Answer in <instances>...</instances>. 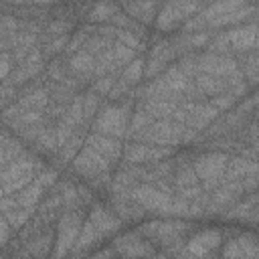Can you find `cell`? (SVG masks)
Masks as SVG:
<instances>
[{
	"mask_svg": "<svg viewBox=\"0 0 259 259\" xmlns=\"http://www.w3.org/2000/svg\"><path fill=\"white\" fill-rule=\"evenodd\" d=\"M81 227H83V219L77 210H65L61 214L57 227V239L53 245V259H63L75 249L77 239L81 235Z\"/></svg>",
	"mask_w": 259,
	"mask_h": 259,
	"instance_id": "obj_8",
	"label": "cell"
},
{
	"mask_svg": "<svg viewBox=\"0 0 259 259\" xmlns=\"http://www.w3.org/2000/svg\"><path fill=\"white\" fill-rule=\"evenodd\" d=\"M97 105H99V95L95 91H89V93L83 95V115H85V121L91 119L97 113Z\"/></svg>",
	"mask_w": 259,
	"mask_h": 259,
	"instance_id": "obj_32",
	"label": "cell"
},
{
	"mask_svg": "<svg viewBox=\"0 0 259 259\" xmlns=\"http://www.w3.org/2000/svg\"><path fill=\"white\" fill-rule=\"evenodd\" d=\"M176 49L172 38L170 40H160L156 42L150 53H148V61H146V77H156L162 75V71H166V65L176 57Z\"/></svg>",
	"mask_w": 259,
	"mask_h": 259,
	"instance_id": "obj_16",
	"label": "cell"
},
{
	"mask_svg": "<svg viewBox=\"0 0 259 259\" xmlns=\"http://www.w3.org/2000/svg\"><path fill=\"white\" fill-rule=\"evenodd\" d=\"M42 170V162L36 156L24 152L18 160L2 168V196H14L26 188Z\"/></svg>",
	"mask_w": 259,
	"mask_h": 259,
	"instance_id": "obj_1",
	"label": "cell"
},
{
	"mask_svg": "<svg viewBox=\"0 0 259 259\" xmlns=\"http://www.w3.org/2000/svg\"><path fill=\"white\" fill-rule=\"evenodd\" d=\"M53 233L51 231H42L38 233L36 237H32V241L26 245V253L32 257V259H45L51 251V245H55L53 241Z\"/></svg>",
	"mask_w": 259,
	"mask_h": 259,
	"instance_id": "obj_25",
	"label": "cell"
},
{
	"mask_svg": "<svg viewBox=\"0 0 259 259\" xmlns=\"http://www.w3.org/2000/svg\"><path fill=\"white\" fill-rule=\"evenodd\" d=\"M174 184L178 190H186L192 186H198V176L194 172V166L190 162H180L176 166V174H174Z\"/></svg>",
	"mask_w": 259,
	"mask_h": 259,
	"instance_id": "obj_26",
	"label": "cell"
},
{
	"mask_svg": "<svg viewBox=\"0 0 259 259\" xmlns=\"http://www.w3.org/2000/svg\"><path fill=\"white\" fill-rule=\"evenodd\" d=\"M160 6L162 4L158 2H125L121 4V10L130 14L138 24H150L158 16Z\"/></svg>",
	"mask_w": 259,
	"mask_h": 259,
	"instance_id": "obj_23",
	"label": "cell"
},
{
	"mask_svg": "<svg viewBox=\"0 0 259 259\" xmlns=\"http://www.w3.org/2000/svg\"><path fill=\"white\" fill-rule=\"evenodd\" d=\"M146 75V67H144V59L142 57H136L123 71H121V75H119V81L115 83V87H113V91H111V95L115 97V95H119L121 91H125L127 87H132V85H136L142 77Z\"/></svg>",
	"mask_w": 259,
	"mask_h": 259,
	"instance_id": "obj_24",
	"label": "cell"
},
{
	"mask_svg": "<svg viewBox=\"0 0 259 259\" xmlns=\"http://www.w3.org/2000/svg\"><path fill=\"white\" fill-rule=\"evenodd\" d=\"M55 178H57V170H53V168L47 170V168H45L26 188H22L20 192H16L14 196H2V200H6L8 204H12V206H16V208L34 210L36 204L42 200L47 188L55 182Z\"/></svg>",
	"mask_w": 259,
	"mask_h": 259,
	"instance_id": "obj_9",
	"label": "cell"
},
{
	"mask_svg": "<svg viewBox=\"0 0 259 259\" xmlns=\"http://www.w3.org/2000/svg\"><path fill=\"white\" fill-rule=\"evenodd\" d=\"M229 160L231 158L227 156V152H221V150L198 154L192 160L194 172L198 176V182H202V190L204 192H212L223 184V176H225Z\"/></svg>",
	"mask_w": 259,
	"mask_h": 259,
	"instance_id": "obj_5",
	"label": "cell"
},
{
	"mask_svg": "<svg viewBox=\"0 0 259 259\" xmlns=\"http://www.w3.org/2000/svg\"><path fill=\"white\" fill-rule=\"evenodd\" d=\"M243 77H245V81H249L251 85H255V83H259V51H255V53H249L247 57H243Z\"/></svg>",
	"mask_w": 259,
	"mask_h": 259,
	"instance_id": "obj_31",
	"label": "cell"
},
{
	"mask_svg": "<svg viewBox=\"0 0 259 259\" xmlns=\"http://www.w3.org/2000/svg\"><path fill=\"white\" fill-rule=\"evenodd\" d=\"M42 63H45V55H42L40 45H38L28 57H24L18 65H14L10 77H8L4 83H10V85H14V87L20 85V83H26L28 79L36 77V75L42 71Z\"/></svg>",
	"mask_w": 259,
	"mask_h": 259,
	"instance_id": "obj_14",
	"label": "cell"
},
{
	"mask_svg": "<svg viewBox=\"0 0 259 259\" xmlns=\"http://www.w3.org/2000/svg\"><path fill=\"white\" fill-rule=\"evenodd\" d=\"M22 154H24V150H22L20 142L16 138H10L4 132V136H2V168L8 166V164H12L14 160H18Z\"/></svg>",
	"mask_w": 259,
	"mask_h": 259,
	"instance_id": "obj_29",
	"label": "cell"
},
{
	"mask_svg": "<svg viewBox=\"0 0 259 259\" xmlns=\"http://www.w3.org/2000/svg\"><path fill=\"white\" fill-rule=\"evenodd\" d=\"M196 132L186 130L182 123L174 121V119H154L140 136H136L138 142L144 144H152V146H176L180 142H186L190 138H194Z\"/></svg>",
	"mask_w": 259,
	"mask_h": 259,
	"instance_id": "obj_4",
	"label": "cell"
},
{
	"mask_svg": "<svg viewBox=\"0 0 259 259\" xmlns=\"http://www.w3.org/2000/svg\"><path fill=\"white\" fill-rule=\"evenodd\" d=\"M115 251L119 255H123L125 259H142V257H148L154 253L152 245L146 243L138 233H132V235H121L115 239Z\"/></svg>",
	"mask_w": 259,
	"mask_h": 259,
	"instance_id": "obj_18",
	"label": "cell"
},
{
	"mask_svg": "<svg viewBox=\"0 0 259 259\" xmlns=\"http://www.w3.org/2000/svg\"><path fill=\"white\" fill-rule=\"evenodd\" d=\"M206 4L198 2H170L162 4L160 12L156 16V28L158 30H176L178 26H184L186 20H190L194 14H198Z\"/></svg>",
	"mask_w": 259,
	"mask_h": 259,
	"instance_id": "obj_10",
	"label": "cell"
},
{
	"mask_svg": "<svg viewBox=\"0 0 259 259\" xmlns=\"http://www.w3.org/2000/svg\"><path fill=\"white\" fill-rule=\"evenodd\" d=\"M257 10H259V4H249V2H237V0L212 2L200 10V18L204 22V28H217V26L241 22L249 16H255Z\"/></svg>",
	"mask_w": 259,
	"mask_h": 259,
	"instance_id": "obj_3",
	"label": "cell"
},
{
	"mask_svg": "<svg viewBox=\"0 0 259 259\" xmlns=\"http://www.w3.org/2000/svg\"><path fill=\"white\" fill-rule=\"evenodd\" d=\"M188 229L186 223L178 221V219H164V221H150L146 223L144 227H140V233L154 239V241H160L164 245H170L174 243L184 231Z\"/></svg>",
	"mask_w": 259,
	"mask_h": 259,
	"instance_id": "obj_12",
	"label": "cell"
},
{
	"mask_svg": "<svg viewBox=\"0 0 259 259\" xmlns=\"http://www.w3.org/2000/svg\"><path fill=\"white\" fill-rule=\"evenodd\" d=\"M208 51L229 55L231 51L237 53H255L259 51V22H249L231 28L229 32H223L214 36L208 42Z\"/></svg>",
	"mask_w": 259,
	"mask_h": 259,
	"instance_id": "obj_2",
	"label": "cell"
},
{
	"mask_svg": "<svg viewBox=\"0 0 259 259\" xmlns=\"http://www.w3.org/2000/svg\"><path fill=\"white\" fill-rule=\"evenodd\" d=\"M85 144L91 146L93 150H97L109 164L117 162V160L123 156V148H125V146H121V142H119L117 138L103 136V134H95V132H91V134L85 138Z\"/></svg>",
	"mask_w": 259,
	"mask_h": 259,
	"instance_id": "obj_17",
	"label": "cell"
},
{
	"mask_svg": "<svg viewBox=\"0 0 259 259\" xmlns=\"http://www.w3.org/2000/svg\"><path fill=\"white\" fill-rule=\"evenodd\" d=\"M219 117V109L210 103V101H188V103H180L176 113H174V121L182 123L186 130L198 132L208 127L214 119Z\"/></svg>",
	"mask_w": 259,
	"mask_h": 259,
	"instance_id": "obj_7",
	"label": "cell"
},
{
	"mask_svg": "<svg viewBox=\"0 0 259 259\" xmlns=\"http://www.w3.org/2000/svg\"><path fill=\"white\" fill-rule=\"evenodd\" d=\"M172 154V148L166 146H152V144H144V142H136V144H127L123 148V158L130 164H144V162H158V160H166Z\"/></svg>",
	"mask_w": 259,
	"mask_h": 259,
	"instance_id": "obj_13",
	"label": "cell"
},
{
	"mask_svg": "<svg viewBox=\"0 0 259 259\" xmlns=\"http://www.w3.org/2000/svg\"><path fill=\"white\" fill-rule=\"evenodd\" d=\"M225 259H259V241L253 235H241L223 249Z\"/></svg>",
	"mask_w": 259,
	"mask_h": 259,
	"instance_id": "obj_19",
	"label": "cell"
},
{
	"mask_svg": "<svg viewBox=\"0 0 259 259\" xmlns=\"http://www.w3.org/2000/svg\"><path fill=\"white\" fill-rule=\"evenodd\" d=\"M130 121H132L130 105H125V103L105 105L93 119V132L119 140L130 134Z\"/></svg>",
	"mask_w": 259,
	"mask_h": 259,
	"instance_id": "obj_6",
	"label": "cell"
},
{
	"mask_svg": "<svg viewBox=\"0 0 259 259\" xmlns=\"http://www.w3.org/2000/svg\"><path fill=\"white\" fill-rule=\"evenodd\" d=\"M73 168H75V172L77 174H81L83 178H87V180H99V178H105V174L109 172V168H111V164L97 152V150H93L91 146H83L81 148V152L75 156V160H73Z\"/></svg>",
	"mask_w": 259,
	"mask_h": 259,
	"instance_id": "obj_11",
	"label": "cell"
},
{
	"mask_svg": "<svg viewBox=\"0 0 259 259\" xmlns=\"http://www.w3.org/2000/svg\"><path fill=\"white\" fill-rule=\"evenodd\" d=\"M67 69H69V73L75 79H81V81L95 79V57L91 53H87V51L81 49L79 53H75V55L69 57Z\"/></svg>",
	"mask_w": 259,
	"mask_h": 259,
	"instance_id": "obj_21",
	"label": "cell"
},
{
	"mask_svg": "<svg viewBox=\"0 0 259 259\" xmlns=\"http://www.w3.org/2000/svg\"><path fill=\"white\" fill-rule=\"evenodd\" d=\"M81 144H83V132L81 127L61 146V152H59V162H67V160H75V156L81 152Z\"/></svg>",
	"mask_w": 259,
	"mask_h": 259,
	"instance_id": "obj_30",
	"label": "cell"
},
{
	"mask_svg": "<svg viewBox=\"0 0 259 259\" xmlns=\"http://www.w3.org/2000/svg\"><path fill=\"white\" fill-rule=\"evenodd\" d=\"M101 239H105L89 221H85L83 223V229H81V235H79V239H77V245H75V249H73V253H81V251H85V249H89L91 245H95L97 241H101Z\"/></svg>",
	"mask_w": 259,
	"mask_h": 259,
	"instance_id": "obj_28",
	"label": "cell"
},
{
	"mask_svg": "<svg viewBox=\"0 0 259 259\" xmlns=\"http://www.w3.org/2000/svg\"><path fill=\"white\" fill-rule=\"evenodd\" d=\"M87 221H89L103 237L115 233V231L121 227V223H123L113 210H109V208H105V206H95V208L89 212Z\"/></svg>",
	"mask_w": 259,
	"mask_h": 259,
	"instance_id": "obj_22",
	"label": "cell"
},
{
	"mask_svg": "<svg viewBox=\"0 0 259 259\" xmlns=\"http://www.w3.org/2000/svg\"><path fill=\"white\" fill-rule=\"evenodd\" d=\"M221 247V233L214 229H204L198 231L188 243H186V251L194 257V259H210L217 249Z\"/></svg>",
	"mask_w": 259,
	"mask_h": 259,
	"instance_id": "obj_15",
	"label": "cell"
},
{
	"mask_svg": "<svg viewBox=\"0 0 259 259\" xmlns=\"http://www.w3.org/2000/svg\"><path fill=\"white\" fill-rule=\"evenodd\" d=\"M253 176H259V162L237 156V158L229 160L223 182H237V180H247V178H253Z\"/></svg>",
	"mask_w": 259,
	"mask_h": 259,
	"instance_id": "obj_20",
	"label": "cell"
},
{
	"mask_svg": "<svg viewBox=\"0 0 259 259\" xmlns=\"http://www.w3.org/2000/svg\"><path fill=\"white\" fill-rule=\"evenodd\" d=\"M119 10H121V6H117V4L101 2V4H95V6H91V8H89L87 18H89V22H91V24H95V22L103 24V22H111V20H113V16H115Z\"/></svg>",
	"mask_w": 259,
	"mask_h": 259,
	"instance_id": "obj_27",
	"label": "cell"
}]
</instances>
